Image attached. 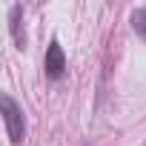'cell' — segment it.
<instances>
[{
	"label": "cell",
	"mask_w": 146,
	"mask_h": 146,
	"mask_svg": "<svg viewBox=\"0 0 146 146\" xmlns=\"http://www.w3.org/2000/svg\"><path fill=\"white\" fill-rule=\"evenodd\" d=\"M0 115H3L9 140L17 146L23 140V135H26V120H23V109L17 106V100L12 95H0Z\"/></svg>",
	"instance_id": "6da1fadb"
},
{
	"label": "cell",
	"mask_w": 146,
	"mask_h": 146,
	"mask_svg": "<svg viewBox=\"0 0 146 146\" xmlns=\"http://www.w3.org/2000/svg\"><path fill=\"white\" fill-rule=\"evenodd\" d=\"M20 15H23V6H20V3H15V6L9 9V32H12V37H15L17 49H23V46H26V37H23V32H20Z\"/></svg>",
	"instance_id": "3957f363"
},
{
	"label": "cell",
	"mask_w": 146,
	"mask_h": 146,
	"mask_svg": "<svg viewBox=\"0 0 146 146\" xmlns=\"http://www.w3.org/2000/svg\"><path fill=\"white\" fill-rule=\"evenodd\" d=\"M43 72H46V78H49V80H60V78L66 75V54H63V46H60L57 40H52L49 49H46Z\"/></svg>",
	"instance_id": "7a4b0ae2"
},
{
	"label": "cell",
	"mask_w": 146,
	"mask_h": 146,
	"mask_svg": "<svg viewBox=\"0 0 146 146\" xmlns=\"http://www.w3.org/2000/svg\"><path fill=\"white\" fill-rule=\"evenodd\" d=\"M132 29H135V35L140 40H146V6H140V9L132 12Z\"/></svg>",
	"instance_id": "277c9868"
}]
</instances>
